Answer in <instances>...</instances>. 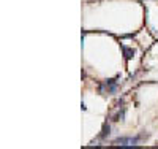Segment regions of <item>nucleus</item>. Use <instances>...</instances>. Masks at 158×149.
<instances>
[{
    "mask_svg": "<svg viewBox=\"0 0 158 149\" xmlns=\"http://www.w3.org/2000/svg\"><path fill=\"white\" fill-rule=\"evenodd\" d=\"M123 116H125V110H122L118 114H115V117H114V121H123Z\"/></svg>",
    "mask_w": 158,
    "mask_h": 149,
    "instance_id": "5",
    "label": "nucleus"
},
{
    "mask_svg": "<svg viewBox=\"0 0 158 149\" xmlns=\"http://www.w3.org/2000/svg\"><path fill=\"white\" fill-rule=\"evenodd\" d=\"M109 132H111V127H109V124L106 122L103 125V129H101V133H100V138L101 140H104V138H108L109 137Z\"/></svg>",
    "mask_w": 158,
    "mask_h": 149,
    "instance_id": "4",
    "label": "nucleus"
},
{
    "mask_svg": "<svg viewBox=\"0 0 158 149\" xmlns=\"http://www.w3.org/2000/svg\"><path fill=\"white\" fill-rule=\"evenodd\" d=\"M101 87H106L108 92L111 94H115L117 92V84H115V79H108V81H104V84Z\"/></svg>",
    "mask_w": 158,
    "mask_h": 149,
    "instance_id": "2",
    "label": "nucleus"
},
{
    "mask_svg": "<svg viewBox=\"0 0 158 149\" xmlns=\"http://www.w3.org/2000/svg\"><path fill=\"white\" fill-rule=\"evenodd\" d=\"M142 137H130V138H115L114 140V144H120V146H138L139 141H141Z\"/></svg>",
    "mask_w": 158,
    "mask_h": 149,
    "instance_id": "1",
    "label": "nucleus"
},
{
    "mask_svg": "<svg viewBox=\"0 0 158 149\" xmlns=\"http://www.w3.org/2000/svg\"><path fill=\"white\" fill-rule=\"evenodd\" d=\"M123 49V56H125V60H130V59H133L135 56V49L133 48H128V46H122Z\"/></svg>",
    "mask_w": 158,
    "mask_h": 149,
    "instance_id": "3",
    "label": "nucleus"
}]
</instances>
